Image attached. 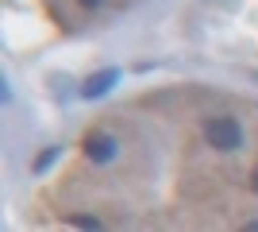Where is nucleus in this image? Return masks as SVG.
<instances>
[{"label":"nucleus","instance_id":"nucleus-4","mask_svg":"<svg viewBox=\"0 0 258 232\" xmlns=\"http://www.w3.org/2000/svg\"><path fill=\"white\" fill-rule=\"evenodd\" d=\"M54 155H58V147H46V151H43V155H39V159H35V174H43L46 166H50V163H54Z\"/></svg>","mask_w":258,"mask_h":232},{"label":"nucleus","instance_id":"nucleus-1","mask_svg":"<svg viewBox=\"0 0 258 232\" xmlns=\"http://www.w3.org/2000/svg\"><path fill=\"white\" fill-rule=\"evenodd\" d=\"M205 140L216 151H239V147H243V128H239V120H231V116H208L205 120Z\"/></svg>","mask_w":258,"mask_h":232},{"label":"nucleus","instance_id":"nucleus-2","mask_svg":"<svg viewBox=\"0 0 258 232\" xmlns=\"http://www.w3.org/2000/svg\"><path fill=\"white\" fill-rule=\"evenodd\" d=\"M81 147H85V159H93V163H112L119 151V140L112 132H89Z\"/></svg>","mask_w":258,"mask_h":232},{"label":"nucleus","instance_id":"nucleus-3","mask_svg":"<svg viewBox=\"0 0 258 232\" xmlns=\"http://www.w3.org/2000/svg\"><path fill=\"white\" fill-rule=\"evenodd\" d=\"M116 81H119V70H100V74H93L85 85H81V97H89V101H93V97H104Z\"/></svg>","mask_w":258,"mask_h":232},{"label":"nucleus","instance_id":"nucleus-6","mask_svg":"<svg viewBox=\"0 0 258 232\" xmlns=\"http://www.w3.org/2000/svg\"><path fill=\"white\" fill-rule=\"evenodd\" d=\"M77 4H81V8H100L104 0H77Z\"/></svg>","mask_w":258,"mask_h":232},{"label":"nucleus","instance_id":"nucleus-7","mask_svg":"<svg viewBox=\"0 0 258 232\" xmlns=\"http://www.w3.org/2000/svg\"><path fill=\"white\" fill-rule=\"evenodd\" d=\"M250 190H254V194H258V166H254V170H250Z\"/></svg>","mask_w":258,"mask_h":232},{"label":"nucleus","instance_id":"nucleus-5","mask_svg":"<svg viewBox=\"0 0 258 232\" xmlns=\"http://www.w3.org/2000/svg\"><path fill=\"white\" fill-rule=\"evenodd\" d=\"M70 224H77V228H100L97 217H70Z\"/></svg>","mask_w":258,"mask_h":232}]
</instances>
